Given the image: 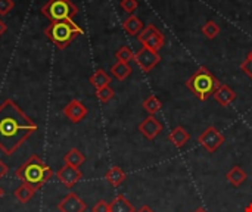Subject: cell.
<instances>
[{"label": "cell", "instance_id": "35", "mask_svg": "<svg viewBox=\"0 0 252 212\" xmlns=\"http://www.w3.org/2000/svg\"><path fill=\"white\" fill-rule=\"evenodd\" d=\"M3 195H4V189H3V187L0 186V199L3 198Z\"/></svg>", "mask_w": 252, "mask_h": 212}, {"label": "cell", "instance_id": "5", "mask_svg": "<svg viewBox=\"0 0 252 212\" xmlns=\"http://www.w3.org/2000/svg\"><path fill=\"white\" fill-rule=\"evenodd\" d=\"M41 13L52 22L72 21L78 13V7L71 0H49L41 7Z\"/></svg>", "mask_w": 252, "mask_h": 212}, {"label": "cell", "instance_id": "2", "mask_svg": "<svg viewBox=\"0 0 252 212\" xmlns=\"http://www.w3.org/2000/svg\"><path fill=\"white\" fill-rule=\"evenodd\" d=\"M15 176L22 183H27V184L32 186L35 190H38L43 184H46L52 179L53 171L49 165H46L43 162V159L38 155H31L15 171Z\"/></svg>", "mask_w": 252, "mask_h": 212}, {"label": "cell", "instance_id": "1", "mask_svg": "<svg viewBox=\"0 0 252 212\" xmlns=\"http://www.w3.org/2000/svg\"><path fill=\"white\" fill-rule=\"evenodd\" d=\"M35 131L37 124L12 99L0 103V151L6 156L13 155Z\"/></svg>", "mask_w": 252, "mask_h": 212}, {"label": "cell", "instance_id": "24", "mask_svg": "<svg viewBox=\"0 0 252 212\" xmlns=\"http://www.w3.org/2000/svg\"><path fill=\"white\" fill-rule=\"evenodd\" d=\"M220 27H219V24L214 21V19H210V21H207L204 25H202V34L207 37V38H210V40H213V38H216L219 34H220Z\"/></svg>", "mask_w": 252, "mask_h": 212}, {"label": "cell", "instance_id": "33", "mask_svg": "<svg viewBox=\"0 0 252 212\" xmlns=\"http://www.w3.org/2000/svg\"><path fill=\"white\" fill-rule=\"evenodd\" d=\"M136 212H154V211H152V208H149L148 205H143V207H142L140 210H137Z\"/></svg>", "mask_w": 252, "mask_h": 212}, {"label": "cell", "instance_id": "3", "mask_svg": "<svg viewBox=\"0 0 252 212\" xmlns=\"http://www.w3.org/2000/svg\"><path fill=\"white\" fill-rule=\"evenodd\" d=\"M220 81L217 77L205 66L198 68L190 78L186 81V87L202 102L208 100L211 96H214L216 90L220 87Z\"/></svg>", "mask_w": 252, "mask_h": 212}, {"label": "cell", "instance_id": "12", "mask_svg": "<svg viewBox=\"0 0 252 212\" xmlns=\"http://www.w3.org/2000/svg\"><path fill=\"white\" fill-rule=\"evenodd\" d=\"M83 177V173L80 171V168H74L69 165H63L59 171H58V180L68 189L74 187Z\"/></svg>", "mask_w": 252, "mask_h": 212}, {"label": "cell", "instance_id": "37", "mask_svg": "<svg viewBox=\"0 0 252 212\" xmlns=\"http://www.w3.org/2000/svg\"><path fill=\"white\" fill-rule=\"evenodd\" d=\"M248 56H251V58H252V50H251V52H250V53H248Z\"/></svg>", "mask_w": 252, "mask_h": 212}, {"label": "cell", "instance_id": "8", "mask_svg": "<svg viewBox=\"0 0 252 212\" xmlns=\"http://www.w3.org/2000/svg\"><path fill=\"white\" fill-rule=\"evenodd\" d=\"M134 61L143 72H149L159 63L161 56L158 52H154L148 47H142L137 53H134Z\"/></svg>", "mask_w": 252, "mask_h": 212}, {"label": "cell", "instance_id": "32", "mask_svg": "<svg viewBox=\"0 0 252 212\" xmlns=\"http://www.w3.org/2000/svg\"><path fill=\"white\" fill-rule=\"evenodd\" d=\"M6 30H7V27H6L4 21H3V19H0V37L6 32Z\"/></svg>", "mask_w": 252, "mask_h": 212}, {"label": "cell", "instance_id": "26", "mask_svg": "<svg viewBox=\"0 0 252 212\" xmlns=\"http://www.w3.org/2000/svg\"><path fill=\"white\" fill-rule=\"evenodd\" d=\"M114 90L108 86V87H103L100 90H96V97L99 99V102L102 103H108L112 97H114Z\"/></svg>", "mask_w": 252, "mask_h": 212}, {"label": "cell", "instance_id": "13", "mask_svg": "<svg viewBox=\"0 0 252 212\" xmlns=\"http://www.w3.org/2000/svg\"><path fill=\"white\" fill-rule=\"evenodd\" d=\"M214 99L219 105H221L223 108L229 106L235 99H236V93L233 89H230L229 86L226 84H220V87L216 90L214 93Z\"/></svg>", "mask_w": 252, "mask_h": 212}, {"label": "cell", "instance_id": "21", "mask_svg": "<svg viewBox=\"0 0 252 212\" xmlns=\"http://www.w3.org/2000/svg\"><path fill=\"white\" fill-rule=\"evenodd\" d=\"M90 84L96 89L100 90L103 87H108L111 84V77L103 71V69H97L92 77H90Z\"/></svg>", "mask_w": 252, "mask_h": 212}, {"label": "cell", "instance_id": "27", "mask_svg": "<svg viewBox=\"0 0 252 212\" xmlns=\"http://www.w3.org/2000/svg\"><path fill=\"white\" fill-rule=\"evenodd\" d=\"M137 6H139L137 0H121V7H123V10L127 12V13H130V15H133V12L137 9Z\"/></svg>", "mask_w": 252, "mask_h": 212}, {"label": "cell", "instance_id": "23", "mask_svg": "<svg viewBox=\"0 0 252 212\" xmlns=\"http://www.w3.org/2000/svg\"><path fill=\"white\" fill-rule=\"evenodd\" d=\"M161 108H162V102H161L157 96H154V94H151V96L143 102V109H145L149 115H155L157 112L161 111Z\"/></svg>", "mask_w": 252, "mask_h": 212}, {"label": "cell", "instance_id": "15", "mask_svg": "<svg viewBox=\"0 0 252 212\" xmlns=\"http://www.w3.org/2000/svg\"><path fill=\"white\" fill-rule=\"evenodd\" d=\"M123 28L127 34L130 35H139V32L145 28V24L142 22L140 18H137L136 15H130L124 22H123Z\"/></svg>", "mask_w": 252, "mask_h": 212}, {"label": "cell", "instance_id": "16", "mask_svg": "<svg viewBox=\"0 0 252 212\" xmlns=\"http://www.w3.org/2000/svg\"><path fill=\"white\" fill-rule=\"evenodd\" d=\"M86 161V156L84 153H81L78 149L72 148L69 149L65 155H63V162L65 165H69V167H74V168H80Z\"/></svg>", "mask_w": 252, "mask_h": 212}, {"label": "cell", "instance_id": "11", "mask_svg": "<svg viewBox=\"0 0 252 212\" xmlns=\"http://www.w3.org/2000/svg\"><path fill=\"white\" fill-rule=\"evenodd\" d=\"M164 125L161 121H158V118L155 115H149L148 118H145L140 124H139V131L148 139V140H154L161 131H162Z\"/></svg>", "mask_w": 252, "mask_h": 212}, {"label": "cell", "instance_id": "9", "mask_svg": "<svg viewBox=\"0 0 252 212\" xmlns=\"http://www.w3.org/2000/svg\"><path fill=\"white\" fill-rule=\"evenodd\" d=\"M87 106L81 102V100H77V99H72L65 108H63V115L74 124L83 121L86 117H87Z\"/></svg>", "mask_w": 252, "mask_h": 212}, {"label": "cell", "instance_id": "28", "mask_svg": "<svg viewBox=\"0 0 252 212\" xmlns=\"http://www.w3.org/2000/svg\"><path fill=\"white\" fill-rule=\"evenodd\" d=\"M13 6H15L13 0H0V16L7 15L13 9Z\"/></svg>", "mask_w": 252, "mask_h": 212}, {"label": "cell", "instance_id": "14", "mask_svg": "<svg viewBox=\"0 0 252 212\" xmlns=\"http://www.w3.org/2000/svg\"><path fill=\"white\" fill-rule=\"evenodd\" d=\"M190 139V134L188 133V130L185 127H176L170 131L168 134V140L176 146V148H183Z\"/></svg>", "mask_w": 252, "mask_h": 212}, {"label": "cell", "instance_id": "10", "mask_svg": "<svg viewBox=\"0 0 252 212\" xmlns=\"http://www.w3.org/2000/svg\"><path fill=\"white\" fill-rule=\"evenodd\" d=\"M58 210L59 212H84L87 210V205L77 193L71 192L58 204Z\"/></svg>", "mask_w": 252, "mask_h": 212}, {"label": "cell", "instance_id": "29", "mask_svg": "<svg viewBox=\"0 0 252 212\" xmlns=\"http://www.w3.org/2000/svg\"><path fill=\"white\" fill-rule=\"evenodd\" d=\"M241 69H242V71H244V72H245V74H247V75H248V77H250V78L252 80V58L251 56H248V58H247V59H245V61L241 63Z\"/></svg>", "mask_w": 252, "mask_h": 212}, {"label": "cell", "instance_id": "19", "mask_svg": "<svg viewBox=\"0 0 252 212\" xmlns=\"http://www.w3.org/2000/svg\"><path fill=\"white\" fill-rule=\"evenodd\" d=\"M226 179H227V182L232 183L235 187H239V186H242V184L247 182L248 176H247V173H245L241 167L235 165V167H232V170L227 173Z\"/></svg>", "mask_w": 252, "mask_h": 212}, {"label": "cell", "instance_id": "6", "mask_svg": "<svg viewBox=\"0 0 252 212\" xmlns=\"http://www.w3.org/2000/svg\"><path fill=\"white\" fill-rule=\"evenodd\" d=\"M137 40L142 43L143 47H148L154 52H158L165 44V35L152 24L146 25L137 35Z\"/></svg>", "mask_w": 252, "mask_h": 212}, {"label": "cell", "instance_id": "31", "mask_svg": "<svg viewBox=\"0 0 252 212\" xmlns=\"http://www.w3.org/2000/svg\"><path fill=\"white\" fill-rule=\"evenodd\" d=\"M7 171H9V168H7V165L3 162V161H0V179H3L6 174H7Z\"/></svg>", "mask_w": 252, "mask_h": 212}, {"label": "cell", "instance_id": "20", "mask_svg": "<svg viewBox=\"0 0 252 212\" xmlns=\"http://www.w3.org/2000/svg\"><path fill=\"white\" fill-rule=\"evenodd\" d=\"M35 192H37V190H35L32 186H30V184H27V183H22L21 186H18V187L15 189L13 195H15V198L18 199V202L27 204V202L31 201V198L34 196Z\"/></svg>", "mask_w": 252, "mask_h": 212}, {"label": "cell", "instance_id": "34", "mask_svg": "<svg viewBox=\"0 0 252 212\" xmlns=\"http://www.w3.org/2000/svg\"><path fill=\"white\" fill-rule=\"evenodd\" d=\"M193 212H208V211H207L205 208H202V207H199V208H196V210H195V211H193Z\"/></svg>", "mask_w": 252, "mask_h": 212}, {"label": "cell", "instance_id": "18", "mask_svg": "<svg viewBox=\"0 0 252 212\" xmlns=\"http://www.w3.org/2000/svg\"><path fill=\"white\" fill-rule=\"evenodd\" d=\"M126 173L120 168V167H112V168H109L108 170V173L105 174V179H106V182L111 184V186H114V187H118L120 184H123L124 183V180H126Z\"/></svg>", "mask_w": 252, "mask_h": 212}, {"label": "cell", "instance_id": "36", "mask_svg": "<svg viewBox=\"0 0 252 212\" xmlns=\"http://www.w3.org/2000/svg\"><path fill=\"white\" fill-rule=\"evenodd\" d=\"M245 212H252V205H250V207H248V208L245 210Z\"/></svg>", "mask_w": 252, "mask_h": 212}, {"label": "cell", "instance_id": "17", "mask_svg": "<svg viewBox=\"0 0 252 212\" xmlns=\"http://www.w3.org/2000/svg\"><path fill=\"white\" fill-rule=\"evenodd\" d=\"M109 212H136V210H134V207L130 204V201L126 196L118 195L109 204Z\"/></svg>", "mask_w": 252, "mask_h": 212}, {"label": "cell", "instance_id": "30", "mask_svg": "<svg viewBox=\"0 0 252 212\" xmlns=\"http://www.w3.org/2000/svg\"><path fill=\"white\" fill-rule=\"evenodd\" d=\"M93 212H109V204L105 202V201H99L93 207Z\"/></svg>", "mask_w": 252, "mask_h": 212}, {"label": "cell", "instance_id": "4", "mask_svg": "<svg viewBox=\"0 0 252 212\" xmlns=\"http://www.w3.org/2000/svg\"><path fill=\"white\" fill-rule=\"evenodd\" d=\"M44 34L58 49L63 50L78 34H83V28H80L74 21L52 22L44 30Z\"/></svg>", "mask_w": 252, "mask_h": 212}, {"label": "cell", "instance_id": "22", "mask_svg": "<svg viewBox=\"0 0 252 212\" xmlns=\"http://www.w3.org/2000/svg\"><path fill=\"white\" fill-rule=\"evenodd\" d=\"M131 66L128 65V63H126V62H120V61H117V63H114L112 66H111V74L117 78V80H120V81H123V80H126L130 74H131Z\"/></svg>", "mask_w": 252, "mask_h": 212}, {"label": "cell", "instance_id": "25", "mask_svg": "<svg viewBox=\"0 0 252 212\" xmlns=\"http://www.w3.org/2000/svg\"><path fill=\"white\" fill-rule=\"evenodd\" d=\"M115 58H117L120 62L128 63L130 61H134V53H133V50H131L128 46H123V47H120V49L117 50Z\"/></svg>", "mask_w": 252, "mask_h": 212}, {"label": "cell", "instance_id": "7", "mask_svg": "<svg viewBox=\"0 0 252 212\" xmlns=\"http://www.w3.org/2000/svg\"><path fill=\"white\" fill-rule=\"evenodd\" d=\"M199 145L210 153L217 152V149H220L224 143V136L221 134L220 130H217L214 125L207 127L198 137Z\"/></svg>", "mask_w": 252, "mask_h": 212}]
</instances>
